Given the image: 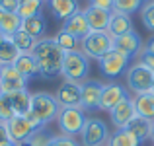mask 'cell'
<instances>
[{"mask_svg":"<svg viewBox=\"0 0 154 146\" xmlns=\"http://www.w3.org/2000/svg\"><path fill=\"white\" fill-rule=\"evenodd\" d=\"M31 55L35 56L37 60V66H39V76L51 80L60 76L63 72V59H64V53L63 49L55 43L53 37H43L37 39Z\"/></svg>","mask_w":154,"mask_h":146,"instance_id":"6da1fadb","label":"cell"},{"mask_svg":"<svg viewBox=\"0 0 154 146\" xmlns=\"http://www.w3.org/2000/svg\"><path fill=\"white\" fill-rule=\"evenodd\" d=\"M59 111H60V105L57 101L55 94L35 92V94H31V109L26 117L39 129V127H47L49 123L57 121Z\"/></svg>","mask_w":154,"mask_h":146,"instance_id":"7a4b0ae2","label":"cell"},{"mask_svg":"<svg viewBox=\"0 0 154 146\" xmlns=\"http://www.w3.org/2000/svg\"><path fill=\"white\" fill-rule=\"evenodd\" d=\"M88 74H90V59H88L80 49L78 51L64 53L63 72H60V76H63L64 80L82 84L84 80H88Z\"/></svg>","mask_w":154,"mask_h":146,"instance_id":"3957f363","label":"cell"},{"mask_svg":"<svg viewBox=\"0 0 154 146\" xmlns=\"http://www.w3.org/2000/svg\"><path fill=\"white\" fill-rule=\"evenodd\" d=\"M152 80H154V72L139 60L131 62V66L125 72V88L129 90L131 96L152 92Z\"/></svg>","mask_w":154,"mask_h":146,"instance_id":"277c9868","label":"cell"},{"mask_svg":"<svg viewBox=\"0 0 154 146\" xmlns=\"http://www.w3.org/2000/svg\"><path fill=\"white\" fill-rule=\"evenodd\" d=\"M80 51L90 60H100L113 51V37L107 31H90L84 39H80Z\"/></svg>","mask_w":154,"mask_h":146,"instance_id":"5b68a950","label":"cell"},{"mask_svg":"<svg viewBox=\"0 0 154 146\" xmlns=\"http://www.w3.org/2000/svg\"><path fill=\"white\" fill-rule=\"evenodd\" d=\"M86 111L82 107H60L59 117H57V125H59V132L64 136H80L84 125H86Z\"/></svg>","mask_w":154,"mask_h":146,"instance_id":"8992f818","label":"cell"},{"mask_svg":"<svg viewBox=\"0 0 154 146\" xmlns=\"http://www.w3.org/2000/svg\"><path fill=\"white\" fill-rule=\"evenodd\" d=\"M109 129L98 117H88L82 132H80V146H105L109 138Z\"/></svg>","mask_w":154,"mask_h":146,"instance_id":"52a82bcc","label":"cell"},{"mask_svg":"<svg viewBox=\"0 0 154 146\" xmlns=\"http://www.w3.org/2000/svg\"><path fill=\"white\" fill-rule=\"evenodd\" d=\"M98 66H100V72H102L105 78L115 80V78H119L121 74L127 72V68L131 66V59H129L127 55H123V53H119L117 49H113L103 59L98 60Z\"/></svg>","mask_w":154,"mask_h":146,"instance_id":"ba28073f","label":"cell"},{"mask_svg":"<svg viewBox=\"0 0 154 146\" xmlns=\"http://www.w3.org/2000/svg\"><path fill=\"white\" fill-rule=\"evenodd\" d=\"M6 127H8V132H10V138H12L14 144H22V142H26V140H29V136L33 135V131L37 129L26 115L12 117L6 123Z\"/></svg>","mask_w":154,"mask_h":146,"instance_id":"9c48e42d","label":"cell"},{"mask_svg":"<svg viewBox=\"0 0 154 146\" xmlns=\"http://www.w3.org/2000/svg\"><path fill=\"white\" fill-rule=\"evenodd\" d=\"M27 82L22 74L12 66H2L0 68V94H14L20 90H27Z\"/></svg>","mask_w":154,"mask_h":146,"instance_id":"30bf717a","label":"cell"},{"mask_svg":"<svg viewBox=\"0 0 154 146\" xmlns=\"http://www.w3.org/2000/svg\"><path fill=\"white\" fill-rule=\"evenodd\" d=\"M55 97L60 107H82V88L76 82L64 80L55 92Z\"/></svg>","mask_w":154,"mask_h":146,"instance_id":"8fae6325","label":"cell"},{"mask_svg":"<svg viewBox=\"0 0 154 146\" xmlns=\"http://www.w3.org/2000/svg\"><path fill=\"white\" fill-rule=\"evenodd\" d=\"M129 90L123 86V84L119 82H109V84H103V92H102V101H100V111H111L113 107H115L117 103H121V101L125 99V97H129Z\"/></svg>","mask_w":154,"mask_h":146,"instance_id":"7c38bea8","label":"cell"},{"mask_svg":"<svg viewBox=\"0 0 154 146\" xmlns=\"http://www.w3.org/2000/svg\"><path fill=\"white\" fill-rule=\"evenodd\" d=\"M80 88H82V109L84 111H96V109H100L103 84L100 82V80L88 78L80 84Z\"/></svg>","mask_w":154,"mask_h":146,"instance_id":"4fadbf2b","label":"cell"},{"mask_svg":"<svg viewBox=\"0 0 154 146\" xmlns=\"http://www.w3.org/2000/svg\"><path fill=\"white\" fill-rule=\"evenodd\" d=\"M113 49H117L119 53H123V55H127L129 59H139L140 51L144 49V43L143 39H140V35L137 33V31H131V33H125L121 35V37L113 39Z\"/></svg>","mask_w":154,"mask_h":146,"instance_id":"5bb4252c","label":"cell"},{"mask_svg":"<svg viewBox=\"0 0 154 146\" xmlns=\"http://www.w3.org/2000/svg\"><path fill=\"white\" fill-rule=\"evenodd\" d=\"M135 115L137 111H135V103H133V96H129L109 111V121L115 129H125Z\"/></svg>","mask_w":154,"mask_h":146,"instance_id":"9a60e30c","label":"cell"},{"mask_svg":"<svg viewBox=\"0 0 154 146\" xmlns=\"http://www.w3.org/2000/svg\"><path fill=\"white\" fill-rule=\"evenodd\" d=\"M84 14H86L90 31H107L109 22H111V12L109 10H102V8H96L88 4L84 8Z\"/></svg>","mask_w":154,"mask_h":146,"instance_id":"2e32d148","label":"cell"},{"mask_svg":"<svg viewBox=\"0 0 154 146\" xmlns=\"http://www.w3.org/2000/svg\"><path fill=\"white\" fill-rule=\"evenodd\" d=\"M63 31L74 35L76 39H84L88 33H90V26H88V20H86V14L84 10H78L76 14H72L66 22H63Z\"/></svg>","mask_w":154,"mask_h":146,"instance_id":"e0dca14e","label":"cell"},{"mask_svg":"<svg viewBox=\"0 0 154 146\" xmlns=\"http://www.w3.org/2000/svg\"><path fill=\"white\" fill-rule=\"evenodd\" d=\"M47 6H49L51 14L55 16V20H59V22H66L72 14L80 10L78 0H47Z\"/></svg>","mask_w":154,"mask_h":146,"instance_id":"ac0fdd59","label":"cell"},{"mask_svg":"<svg viewBox=\"0 0 154 146\" xmlns=\"http://www.w3.org/2000/svg\"><path fill=\"white\" fill-rule=\"evenodd\" d=\"M135 31V26H133V18L127 14H121V12H111V22H109L107 33L111 35L113 39L121 37L125 33H131Z\"/></svg>","mask_w":154,"mask_h":146,"instance_id":"d6986e66","label":"cell"},{"mask_svg":"<svg viewBox=\"0 0 154 146\" xmlns=\"http://www.w3.org/2000/svg\"><path fill=\"white\" fill-rule=\"evenodd\" d=\"M125 129H127V131L131 132V135L135 136L139 142H144V140H150V135H152V121L144 119V117L135 115V117L131 119V123H129Z\"/></svg>","mask_w":154,"mask_h":146,"instance_id":"ffe728a7","label":"cell"},{"mask_svg":"<svg viewBox=\"0 0 154 146\" xmlns=\"http://www.w3.org/2000/svg\"><path fill=\"white\" fill-rule=\"evenodd\" d=\"M14 68L23 76L26 80L33 78V76H39V66H37V60L31 53H22V55L16 59Z\"/></svg>","mask_w":154,"mask_h":146,"instance_id":"44dd1931","label":"cell"},{"mask_svg":"<svg viewBox=\"0 0 154 146\" xmlns=\"http://www.w3.org/2000/svg\"><path fill=\"white\" fill-rule=\"evenodd\" d=\"M133 103H135V111L139 117L154 121V92L133 96Z\"/></svg>","mask_w":154,"mask_h":146,"instance_id":"7402d4cb","label":"cell"},{"mask_svg":"<svg viewBox=\"0 0 154 146\" xmlns=\"http://www.w3.org/2000/svg\"><path fill=\"white\" fill-rule=\"evenodd\" d=\"M22 29L27 35H31L33 39H43L45 31H47V20L43 18V14L26 18V20H22Z\"/></svg>","mask_w":154,"mask_h":146,"instance_id":"603a6c76","label":"cell"},{"mask_svg":"<svg viewBox=\"0 0 154 146\" xmlns=\"http://www.w3.org/2000/svg\"><path fill=\"white\" fill-rule=\"evenodd\" d=\"M10 97L12 109H14L16 115H27L31 109V92L29 90H20L14 94H6Z\"/></svg>","mask_w":154,"mask_h":146,"instance_id":"cb8c5ba5","label":"cell"},{"mask_svg":"<svg viewBox=\"0 0 154 146\" xmlns=\"http://www.w3.org/2000/svg\"><path fill=\"white\" fill-rule=\"evenodd\" d=\"M22 29V18L18 14H10V12H2L0 16V31L6 37H12L14 33Z\"/></svg>","mask_w":154,"mask_h":146,"instance_id":"d4e9b609","label":"cell"},{"mask_svg":"<svg viewBox=\"0 0 154 146\" xmlns=\"http://www.w3.org/2000/svg\"><path fill=\"white\" fill-rule=\"evenodd\" d=\"M20 55H22V53H20L18 47L12 43V39L6 37L2 43H0V68L2 66H12Z\"/></svg>","mask_w":154,"mask_h":146,"instance_id":"484cf974","label":"cell"},{"mask_svg":"<svg viewBox=\"0 0 154 146\" xmlns=\"http://www.w3.org/2000/svg\"><path fill=\"white\" fill-rule=\"evenodd\" d=\"M105 146H140V142L127 131V129H115L109 135Z\"/></svg>","mask_w":154,"mask_h":146,"instance_id":"4316f807","label":"cell"},{"mask_svg":"<svg viewBox=\"0 0 154 146\" xmlns=\"http://www.w3.org/2000/svg\"><path fill=\"white\" fill-rule=\"evenodd\" d=\"M53 39H55L57 45L63 49V53H70V51H78L80 49V39H76L74 35L66 33V31H63V29H59V33Z\"/></svg>","mask_w":154,"mask_h":146,"instance_id":"83f0119b","label":"cell"},{"mask_svg":"<svg viewBox=\"0 0 154 146\" xmlns=\"http://www.w3.org/2000/svg\"><path fill=\"white\" fill-rule=\"evenodd\" d=\"M43 0H20V8H18V16L22 20L31 18V16L41 14L43 10Z\"/></svg>","mask_w":154,"mask_h":146,"instance_id":"f1b7e54d","label":"cell"},{"mask_svg":"<svg viewBox=\"0 0 154 146\" xmlns=\"http://www.w3.org/2000/svg\"><path fill=\"white\" fill-rule=\"evenodd\" d=\"M10 39H12V43L18 47L20 53H31L33 47H35V43H37V39H33L31 35H27L23 29H20L18 33H14Z\"/></svg>","mask_w":154,"mask_h":146,"instance_id":"f546056e","label":"cell"},{"mask_svg":"<svg viewBox=\"0 0 154 146\" xmlns=\"http://www.w3.org/2000/svg\"><path fill=\"white\" fill-rule=\"evenodd\" d=\"M143 4H144L143 0H113V12L133 16L135 12H140Z\"/></svg>","mask_w":154,"mask_h":146,"instance_id":"4dcf8cb0","label":"cell"},{"mask_svg":"<svg viewBox=\"0 0 154 146\" xmlns=\"http://www.w3.org/2000/svg\"><path fill=\"white\" fill-rule=\"evenodd\" d=\"M53 136H55V135H51L45 127H39V129L33 131V135L29 136L27 142H29L31 146H49V142L53 140Z\"/></svg>","mask_w":154,"mask_h":146,"instance_id":"1f68e13d","label":"cell"},{"mask_svg":"<svg viewBox=\"0 0 154 146\" xmlns=\"http://www.w3.org/2000/svg\"><path fill=\"white\" fill-rule=\"evenodd\" d=\"M140 22H143V26L148 31H154V0H148V2L143 4V8H140Z\"/></svg>","mask_w":154,"mask_h":146,"instance_id":"d6a6232c","label":"cell"},{"mask_svg":"<svg viewBox=\"0 0 154 146\" xmlns=\"http://www.w3.org/2000/svg\"><path fill=\"white\" fill-rule=\"evenodd\" d=\"M12 117H16V113L12 109L10 97L6 94H0V123H8Z\"/></svg>","mask_w":154,"mask_h":146,"instance_id":"836d02e7","label":"cell"},{"mask_svg":"<svg viewBox=\"0 0 154 146\" xmlns=\"http://www.w3.org/2000/svg\"><path fill=\"white\" fill-rule=\"evenodd\" d=\"M49 146H80V140L72 138V136H64V135H55L53 140L49 142Z\"/></svg>","mask_w":154,"mask_h":146,"instance_id":"e575fe53","label":"cell"},{"mask_svg":"<svg viewBox=\"0 0 154 146\" xmlns=\"http://www.w3.org/2000/svg\"><path fill=\"white\" fill-rule=\"evenodd\" d=\"M137 60H139V62H143V64H144L146 68H150V70L154 72V55H152L150 51H146V49H143V51H140V55H139V59H137Z\"/></svg>","mask_w":154,"mask_h":146,"instance_id":"d590c367","label":"cell"},{"mask_svg":"<svg viewBox=\"0 0 154 146\" xmlns=\"http://www.w3.org/2000/svg\"><path fill=\"white\" fill-rule=\"evenodd\" d=\"M18 8H20V0H0V10L2 12L18 14Z\"/></svg>","mask_w":154,"mask_h":146,"instance_id":"8d00e7d4","label":"cell"},{"mask_svg":"<svg viewBox=\"0 0 154 146\" xmlns=\"http://www.w3.org/2000/svg\"><path fill=\"white\" fill-rule=\"evenodd\" d=\"M10 142H12V138H10L6 123H0V146H8Z\"/></svg>","mask_w":154,"mask_h":146,"instance_id":"74e56055","label":"cell"},{"mask_svg":"<svg viewBox=\"0 0 154 146\" xmlns=\"http://www.w3.org/2000/svg\"><path fill=\"white\" fill-rule=\"evenodd\" d=\"M90 6H96V8H102V10L113 12V0H90Z\"/></svg>","mask_w":154,"mask_h":146,"instance_id":"f35d334b","label":"cell"},{"mask_svg":"<svg viewBox=\"0 0 154 146\" xmlns=\"http://www.w3.org/2000/svg\"><path fill=\"white\" fill-rule=\"evenodd\" d=\"M144 49H146V51H150L152 55H154V37H150L146 43H144Z\"/></svg>","mask_w":154,"mask_h":146,"instance_id":"ab89813d","label":"cell"},{"mask_svg":"<svg viewBox=\"0 0 154 146\" xmlns=\"http://www.w3.org/2000/svg\"><path fill=\"white\" fill-rule=\"evenodd\" d=\"M150 140L154 142V121H152V135H150Z\"/></svg>","mask_w":154,"mask_h":146,"instance_id":"60d3db41","label":"cell"},{"mask_svg":"<svg viewBox=\"0 0 154 146\" xmlns=\"http://www.w3.org/2000/svg\"><path fill=\"white\" fill-rule=\"evenodd\" d=\"M4 39H6V35H4V33H2V31H0V43H2V41H4Z\"/></svg>","mask_w":154,"mask_h":146,"instance_id":"b9f144b4","label":"cell"},{"mask_svg":"<svg viewBox=\"0 0 154 146\" xmlns=\"http://www.w3.org/2000/svg\"><path fill=\"white\" fill-rule=\"evenodd\" d=\"M18 146H31V144H29V142L26 140V142H22V144H18Z\"/></svg>","mask_w":154,"mask_h":146,"instance_id":"7bdbcfd3","label":"cell"},{"mask_svg":"<svg viewBox=\"0 0 154 146\" xmlns=\"http://www.w3.org/2000/svg\"><path fill=\"white\" fill-rule=\"evenodd\" d=\"M8 146H18V144H14V142H10V144H8Z\"/></svg>","mask_w":154,"mask_h":146,"instance_id":"ee69618b","label":"cell"},{"mask_svg":"<svg viewBox=\"0 0 154 146\" xmlns=\"http://www.w3.org/2000/svg\"><path fill=\"white\" fill-rule=\"evenodd\" d=\"M152 92H154V80H152Z\"/></svg>","mask_w":154,"mask_h":146,"instance_id":"f6af8a7d","label":"cell"},{"mask_svg":"<svg viewBox=\"0 0 154 146\" xmlns=\"http://www.w3.org/2000/svg\"><path fill=\"white\" fill-rule=\"evenodd\" d=\"M0 16H2V10H0Z\"/></svg>","mask_w":154,"mask_h":146,"instance_id":"bcb514c9","label":"cell"},{"mask_svg":"<svg viewBox=\"0 0 154 146\" xmlns=\"http://www.w3.org/2000/svg\"><path fill=\"white\" fill-rule=\"evenodd\" d=\"M143 2H148V0H143Z\"/></svg>","mask_w":154,"mask_h":146,"instance_id":"7dc6e473","label":"cell"},{"mask_svg":"<svg viewBox=\"0 0 154 146\" xmlns=\"http://www.w3.org/2000/svg\"><path fill=\"white\" fill-rule=\"evenodd\" d=\"M43 2H47V0H43Z\"/></svg>","mask_w":154,"mask_h":146,"instance_id":"c3c4849f","label":"cell"}]
</instances>
